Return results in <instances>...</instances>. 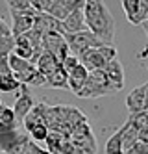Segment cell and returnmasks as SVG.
<instances>
[{
  "instance_id": "cell-34",
  "label": "cell",
  "mask_w": 148,
  "mask_h": 154,
  "mask_svg": "<svg viewBox=\"0 0 148 154\" xmlns=\"http://www.w3.org/2000/svg\"><path fill=\"white\" fill-rule=\"evenodd\" d=\"M141 26H143V30H144V34H146V37H148V20H146V23H143Z\"/></svg>"
},
{
  "instance_id": "cell-24",
  "label": "cell",
  "mask_w": 148,
  "mask_h": 154,
  "mask_svg": "<svg viewBox=\"0 0 148 154\" xmlns=\"http://www.w3.org/2000/svg\"><path fill=\"white\" fill-rule=\"evenodd\" d=\"M120 4H122L124 13H126V19L131 24H135V19H137L139 9H141V0H122Z\"/></svg>"
},
{
  "instance_id": "cell-23",
  "label": "cell",
  "mask_w": 148,
  "mask_h": 154,
  "mask_svg": "<svg viewBox=\"0 0 148 154\" xmlns=\"http://www.w3.org/2000/svg\"><path fill=\"white\" fill-rule=\"evenodd\" d=\"M106 154H126V152H124V143H122L120 130H117L115 134L107 139V143H106Z\"/></svg>"
},
{
  "instance_id": "cell-4",
  "label": "cell",
  "mask_w": 148,
  "mask_h": 154,
  "mask_svg": "<svg viewBox=\"0 0 148 154\" xmlns=\"http://www.w3.org/2000/svg\"><path fill=\"white\" fill-rule=\"evenodd\" d=\"M43 43H44V50L52 52L61 63L71 56V47H69V43H67V39H65V34H61V32L44 34L43 35Z\"/></svg>"
},
{
  "instance_id": "cell-25",
  "label": "cell",
  "mask_w": 148,
  "mask_h": 154,
  "mask_svg": "<svg viewBox=\"0 0 148 154\" xmlns=\"http://www.w3.org/2000/svg\"><path fill=\"white\" fill-rule=\"evenodd\" d=\"M76 97H80V98H98V97H104V95H102V91L95 85V82L91 80V74H89L87 84L82 87V91H80V93H76Z\"/></svg>"
},
{
  "instance_id": "cell-18",
  "label": "cell",
  "mask_w": 148,
  "mask_h": 154,
  "mask_svg": "<svg viewBox=\"0 0 148 154\" xmlns=\"http://www.w3.org/2000/svg\"><path fill=\"white\" fill-rule=\"evenodd\" d=\"M13 54H17L19 58L28 60V61L32 63L33 56H35V48L32 47V43H30V39H28L26 35H19V37L15 39V52H13Z\"/></svg>"
},
{
  "instance_id": "cell-29",
  "label": "cell",
  "mask_w": 148,
  "mask_h": 154,
  "mask_svg": "<svg viewBox=\"0 0 148 154\" xmlns=\"http://www.w3.org/2000/svg\"><path fill=\"white\" fill-rule=\"evenodd\" d=\"M61 65H63V69H65L67 72L71 74V72H72V71L78 67V65H80V58H78V56H74V54H71V56L67 58V60H65Z\"/></svg>"
},
{
  "instance_id": "cell-20",
  "label": "cell",
  "mask_w": 148,
  "mask_h": 154,
  "mask_svg": "<svg viewBox=\"0 0 148 154\" xmlns=\"http://www.w3.org/2000/svg\"><path fill=\"white\" fill-rule=\"evenodd\" d=\"M17 115H15V109L9 108V106H2L0 109V130L2 132H13L17 130Z\"/></svg>"
},
{
  "instance_id": "cell-12",
  "label": "cell",
  "mask_w": 148,
  "mask_h": 154,
  "mask_svg": "<svg viewBox=\"0 0 148 154\" xmlns=\"http://www.w3.org/2000/svg\"><path fill=\"white\" fill-rule=\"evenodd\" d=\"M63 30L65 34H80V32H87V23H85V11H72L69 17L63 20Z\"/></svg>"
},
{
  "instance_id": "cell-10",
  "label": "cell",
  "mask_w": 148,
  "mask_h": 154,
  "mask_svg": "<svg viewBox=\"0 0 148 154\" xmlns=\"http://www.w3.org/2000/svg\"><path fill=\"white\" fill-rule=\"evenodd\" d=\"M11 17H13V26L11 28H13L15 37H19V35L28 34L30 30H33L37 13H11Z\"/></svg>"
},
{
  "instance_id": "cell-32",
  "label": "cell",
  "mask_w": 148,
  "mask_h": 154,
  "mask_svg": "<svg viewBox=\"0 0 148 154\" xmlns=\"http://www.w3.org/2000/svg\"><path fill=\"white\" fill-rule=\"evenodd\" d=\"M141 141L148 143V128H141Z\"/></svg>"
},
{
  "instance_id": "cell-11",
  "label": "cell",
  "mask_w": 148,
  "mask_h": 154,
  "mask_svg": "<svg viewBox=\"0 0 148 154\" xmlns=\"http://www.w3.org/2000/svg\"><path fill=\"white\" fill-rule=\"evenodd\" d=\"M35 28L37 32H41V34H50V32H61V34H65L63 30V23H59L58 19H54L52 15L48 13H37L35 17Z\"/></svg>"
},
{
  "instance_id": "cell-26",
  "label": "cell",
  "mask_w": 148,
  "mask_h": 154,
  "mask_svg": "<svg viewBox=\"0 0 148 154\" xmlns=\"http://www.w3.org/2000/svg\"><path fill=\"white\" fill-rule=\"evenodd\" d=\"M22 89V84L17 80V76H8V78H0V91L2 93H19Z\"/></svg>"
},
{
  "instance_id": "cell-5",
  "label": "cell",
  "mask_w": 148,
  "mask_h": 154,
  "mask_svg": "<svg viewBox=\"0 0 148 154\" xmlns=\"http://www.w3.org/2000/svg\"><path fill=\"white\" fill-rule=\"evenodd\" d=\"M35 108V102L28 91V85H22V89L17 93V100H15V115H17V121L19 123H24V119L30 115V112Z\"/></svg>"
},
{
  "instance_id": "cell-22",
  "label": "cell",
  "mask_w": 148,
  "mask_h": 154,
  "mask_svg": "<svg viewBox=\"0 0 148 154\" xmlns=\"http://www.w3.org/2000/svg\"><path fill=\"white\" fill-rule=\"evenodd\" d=\"M6 4L11 13H37L32 0H8Z\"/></svg>"
},
{
  "instance_id": "cell-13",
  "label": "cell",
  "mask_w": 148,
  "mask_h": 154,
  "mask_svg": "<svg viewBox=\"0 0 148 154\" xmlns=\"http://www.w3.org/2000/svg\"><path fill=\"white\" fill-rule=\"evenodd\" d=\"M15 76L22 85H47V82H48L47 76H44L37 67H33V65L28 71L20 72V74H15Z\"/></svg>"
},
{
  "instance_id": "cell-30",
  "label": "cell",
  "mask_w": 148,
  "mask_h": 154,
  "mask_svg": "<svg viewBox=\"0 0 148 154\" xmlns=\"http://www.w3.org/2000/svg\"><path fill=\"white\" fill-rule=\"evenodd\" d=\"M128 154H148V143H144V141L139 139V141L131 147V150H130Z\"/></svg>"
},
{
  "instance_id": "cell-8",
  "label": "cell",
  "mask_w": 148,
  "mask_h": 154,
  "mask_svg": "<svg viewBox=\"0 0 148 154\" xmlns=\"http://www.w3.org/2000/svg\"><path fill=\"white\" fill-rule=\"evenodd\" d=\"M119 130H120L122 143H124V152L128 154V152L131 150V147L141 139V128L135 125V121H133L131 117H128V121L124 123V126L119 128Z\"/></svg>"
},
{
  "instance_id": "cell-36",
  "label": "cell",
  "mask_w": 148,
  "mask_h": 154,
  "mask_svg": "<svg viewBox=\"0 0 148 154\" xmlns=\"http://www.w3.org/2000/svg\"><path fill=\"white\" fill-rule=\"evenodd\" d=\"M41 154H52V152H48V150H43V152H41Z\"/></svg>"
},
{
  "instance_id": "cell-21",
  "label": "cell",
  "mask_w": 148,
  "mask_h": 154,
  "mask_svg": "<svg viewBox=\"0 0 148 154\" xmlns=\"http://www.w3.org/2000/svg\"><path fill=\"white\" fill-rule=\"evenodd\" d=\"M67 139H71V137L63 136L61 132H50L48 137H47V141H44V143H47V150L52 152V154H59V150L63 149V145H65Z\"/></svg>"
},
{
  "instance_id": "cell-17",
  "label": "cell",
  "mask_w": 148,
  "mask_h": 154,
  "mask_svg": "<svg viewBox=\"0 0 148 154\" xmlns=\"http://www.w3.org/2000/svg\"><path fill=\"white\" fill-rule=\"evenodd\" d=\"M106 72H107V76H109V80L113 82V85H115L117 89L120 91L122 87H124V67H122V63L119 61V58L107 63Z\"/></svg>"
},
{
  "instance_id": "cell-31",
  "label": "cell",
  "mask_w": 148,
  "mask_h": 154,
  "mask_svg": "<svg viewBox=\"0 0 148 154\" xmlns=\"http://www.w3.org/2000/svg\"><path fill=\"white\" fill-rule=\"evenodd\" d=\"M43 152V149L37 145L35 141H30L28 143V149H26V154H41Z\"/></svg>"
},
{
  "instance_id": "cell-3",
  "label": "cell",
  "mask_w": 148,
  "mask_h": 154,
  "mask_svg": "<svg viewBox=\"0 0 148 154\" xmlns=\"http://www.w3.org/2000/svg\"><path fill=\"white\" fill-rule=\"evenodd\" d=\"M30 137L19 130L2 132L0 134V149L4 154H26Z\"/></svg>"
},
{
  "instance_id": "cell-35",
  "label": "cell",
  "mask_w": 148,
  "mask_h": 154,
  "mask_svg": "<svg viewBox=\"0 0 148 154\" xmlns=\"http://www.w3.org/2000/svg\"><path fill=\"white\" fill-rule=\"evenodd\" d=\"M144 87H146V109H148V82L144 84Z\"/></svg>"
},
{
  "instance_id": "cell-6",
  "label": "cell",
  "mask_w": 148,
  "mask_h": 154,
  "mask_svg": "<svg viewBox=\"0 0 148 154\" xmlns=\"http://www.w3.org/2000/svg\"><path fill=\"white\" fill-rule=\"evenodd\" d=\"M126 106H128L130 115H137V113L146 112V87H144V84L139 87H133L128 93Z\"/></svg>"
},
{
  "instance_id": "cell-27",
  "label": "cell",
  "mask_w": 148,
  "mask_h": 154,
  "mask_svg": "<svg viewBox=\"0 0 148 154\" xmlns=\"http://www.w3.org/2000/svg\"><path fill=\"white\" fill-rule=\"evenodd\" d=\"M8 60H9V67H11V71H13L15 74H20V72H24V71H28V69L32 67V63H30L28 60L19 58L17 54H11Z\"/></svg>"
},
{
  "instance_id": "cell-15",
  "label": "cell",
  "mask_w": 148,
  "mask_h": 154,
  "mask_svg": "<svg viewBox=\"0 0 148 154\" xmlns=\"http://www.w3.org/2000/svg\"><path fill=\"white\" fill-rule=\"evenodd\" d=\"M59 65H61V61H59L58 58H56L52 52L44 50V52L41 54V58H39V61H37L35 67H37V69L44 74V76H47V78H48V76H50L54 71H58Z\"/></svg>"
},
{
  "instance_id": "cell-2",
  "label": "cell",
  "mask_w": 148,
  "mask_h": 154,
  "mask_svg": "<svg viewBox=\"0 0 148 154\" xmlns=\"http://www.w3.org/2000/svg\"><path fill=\"white\" fill-rule=\"evenodd\" d=\"M65 39L71 47V54L74 56H83V54L91 48H102L106 43H102L93 32L87 30V32H80V34H65Z\"/></svg>"
},
{
  "instance_id": "cell-28",
  "label": "cell",
  "mask_w": 148,
  "mask_h": 154,
  "mask_svg": "<svg viewBox=\"0 0 148 154\" xmlns=\"http://www.w3.org/2000/svg\"><path fill=\"white\" fill-rule=\"evenodd\" d=\"M30 137L33 139V141H47V137H48V134H50V128L44 125V123H39V125H35L30 132Z\"/></svg>"
},
{
  "instance_id": "cell-9",
  "label": "cell",
  "mask_w": 148,
  "mask_h": 154,
  "mask_svg": "<svg viewBox=\"0 0 148 154\" xmlns=\"http://www.w3.org/2000/svg\"><path fill=\"white\" fill-rule=\"evenodd\" d=\"M15 34L6 20H0V58H8L15 52Z\"/></svg>"
},
{
  "instance_id": "cell-37",
  "label": "cell",
  "mask_w": 148,
  "mask_h": 154,
  "mask_svg": "<svg viewBox=\"0 0 148 154\" xmlns=\"http://www.w3.org/2000/svg\"><path fill=\"white\" fill-rule=\"evenodd\" d=\"M0 154H4V152H0Z\"/></svg>"
},
{
  "instance_id": "cell-1",
  "label": "cell",
  "mask_w": 148,
  "mask_h": 154,
  "mask_svg": "<svg viewBox=\"0 0 148 154\" xmlns=\"http://www.w3.org/2000/svg\"><path fill=\"white\" fill-rule=\"evenodd\" d=\"M85 23L87 28L106 45H113L115 39V19L107 6L100 0H87L85 6Z\"/></svg>"
},
{
  "instance_id": "cell-7",
  "label": "cell",
  "mask_w": 148,
  "mask_h": 154,
  "mask_svg": "<svg viewBox=\"0 0 148 154\" xmlns=\"http://www.w3.org/2000/svg\"><path fill=\"white\" fill-rule=\"evenodd\" d=\"M80 63H82L89 72H95V71H104L109 61L104 58V54L100 52V48H91L83 56H80Z\"/></svg>"
},
{
  "instance_id": "cell-33",
  "label": "cell",
  "mask_w": 148,
  "mask_h": 154,
  "mask_svg": "<svg viewBox=\"0 0 148 154\" xmlns=\"http://www.w3.org/2000/svg\"><path fill=\"white\" fill-rule=\"evenodd\" d=\"M139 58H148V47H146V48H144V50L139 54Z\"/></svg>"
},
{
  "instance_id": "cell-19",
  "label": "cell",
  "mask_w": 148,
  "mask_h": 154,
  "mask_svg": "<svg viewBox=\"0 0 148 154\" xmlns=\"http://www.w3.org/2000/svg\"><path fill=\"white\" fill-rule=\"evenodd\" d=\"M47 87H54V89H71V85H69V72L63 69V65H59L58 71H54L48 76Z\"/></svg>"
},
{
  "instance_id": "cell-14",
  "label": "cell",
  "mask_w": 148,
  "mask_h": 154,
  "mask_svg": "<svg viewBox=\"0 0 148 154\" xmlns=\"http://www.w3.org/2000/svg\"><path fill=\"white\" fill-rule=\"evenodd\" d=\"M48 108L50 106H47L44 102H41V104H35V108L30 112V115L24 119V128H26V132H30L35 125H39V123H44L47 125V113H48Z\"/></svg>"
},
{
  "instance_id": "cell-16",
  "label": "cell",
  "mask_w": 148,
  "mask_h": 154,
  "mask_svg": "<svg viewBox=\"0 0 148 154\" xmlns=\"http://www.w3.org/2000/svg\"><path fill=\"white\" fill-rule=\"evenodd\" d=\"M89 71L83 67L82 63L78 65V67L69 74V85H71V91H74V93H80L82 91V87L87 84V80H89Z\"/></svg>"
}]
</instances>
